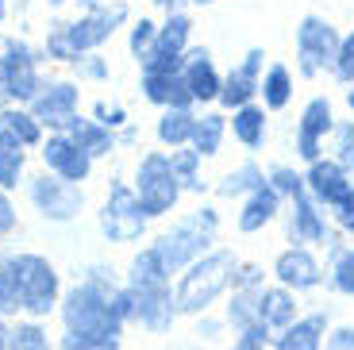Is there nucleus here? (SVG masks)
<instances>
[{
    "label": "nucleus",
    "instance_id": "29",
    "mask_svg": "<svg viewBox=\"0 0 354 350\" xmlns=\"http://www.w3.org/2000/svg\"><path fill=\"white\" fill-rule=\"evenodd\" d=\"M193 127H196V123H193V116L177 108V112H169L166 120L158 123V135H162L166 142H185L189 135H193Z\"/></svg>",
    "mask_w": 354,
    "mask_h": 350
},
{
    "label": "nucleus",
    "instance_id": "41",
    "mask_svg": "<svg viewBox=\"0 0 354 350\" xmlns=\"http://www.w3.org/2000/svg\"><path fill=\"white\" fill-rule=\"evenodd\" d=\"M324 350H354V327H339V331L328 335Z\"/></svg>",
    "mask_w": 354,
    "mask_h": 350
},
{
    "label": "nucleus",
    "instance_id": "24",
    "mask_svg": "<svg viewBox=\"0 0 354 350\" xmlns=\"http://www.w3.org/2000/svg\"><path fill=\"white\" fill-rule=\"evenodd\" d=\"M70 135H73V147H81L85 154H104L108 147H112V139H108V131H100V127H93V123L85 120H70Z\"/></svg>",
    "mask_w": 354,
    "mask_h": 350
},
{
    "label": "nucleus",
    "instance_id": "39",
    "mask_svg": "<svg viewBox=\"0 0 354 350\" xmlns=\"http://www.w3.org/2000/svg\"><path fill=\"white\" fill-rule=\"evenodd\" d=\"M254 177H258V174H254V166H243L235 177H227V181L220 185V193H223V196L239 193V189H247V185H254Z\"/></svg>",
    "mask_w": 354,
    "mask_h": 350
},
{
    "label": "nucleus",
    "instance_id": "36",
    "mask_svg": "<svg viewBox=\"0 0 354 350\" xmlns=\"http://www.w3.org/2000/svg\"><path fill=\"white\" fill-rule=\"evenodd\" d=\"M339 158H343L346 174L354 177V123H346V127H339Z\"/></svg>",
    "mask_w": 354,
    "mask_h": 350
},
{
    "label": "nucleus",
    "instance_id": "27",
    "mask_svg": "<svg viewBox=\"0 0 354 350\" xmlns=\"http://www.w3.org/2000/svg\"><path fill=\"white\" fill-rule=\"evenodd\" d=\"M227 320L235 327H254V324H262L258 320V293H239V297L231 300V308H227Z\"/></svg>",
    "mask_w": 354,
    "mask_h": 350
},
{
    "label": "nucleus",
    "instance_id": "44",
    "mask_svg": "<svg viewBox=\"0 0 354 350\" xmlns=\"http://www.w3.org/2000/svg\"><path fill=\"white\" fill-rule=\"evenodd\" d=\"M339 73L343 77H354V35L343 43V50H339Z\"/></svg>",
    "mask_w": 354,
    "mask_h": 350
},
{
    "label": "nucleus",
    "instance_id": "30",
    "mask_svg": "<svg viewBox=\"0 0 354 350\" xmlns=\"http://www.w3.org/2000/svg\"><path fill=\"white\" fill-rule=\"evenodd\" d=\"M0 131H8L16 142H39V127L27 116H19V112H4L0 116Z\"/></svg>",
    "mask_w": 354,
    "mask_h": 350
},
{
    "label": "nucleus",
    "instance_id": "3",
    "mask_svg": "<svg viewBox=\"0 0 354 350\" xmlns=\"http://www.w3.org/2000/svg\"><path fill=\"white\" fill-rule=\"evenodd\" d=\"M12 270H16V285H19V308H27L35 315L50 312L54 297H58V277H54L50 266L43 258H35V254H24V258L12 262Z\"/></svg>",
    "mask_w": 354,
    "mask_h": 350
},
{
    "label": "nucleus",
    "instance_id": "13",
    "mask_svg": "<svg viewBox=\"0 0 354 350\" xmlns=\"http://www.w3.org/2000/svg\"><path fill=\"white\" fill-rule=\"evenodd\" d=\"M4 89L12 97H31L35 93V66L27 58L24 46H8V58H4Z\"/></svg>",
    "mask_w": 354,
    "mask_h": 350
},
{
    "label": "nucleus",
    "instance_id": "21",
    "mask_svg": "<svg viewBox=\"0 0 354 350\" xmlns=\"http://www.w3.org/2000/svg\"><path fill=\"white\" fill-rule=\"evenodd\" d=\"M131 285H135V293H158V289H166V266H162V258L154 250H147V254L135 258Z\"/></svg>",
    "mask_w": 354,
    "mask_h": 350
},
{
    "label": "nucleus",
    "instance_id": "7",
    "mask_svg": "<svg viewBox=\"0 0 354 350\" xmlns=\"http://www.w3.org/2000/svg\"><path fill=\"white\" fill-rule=\"evenodd\" d=\"M301 66H304V73H316L319 70V62H328V58H335V31H331L328 24H319L316 16H308L301 24Z\"/></svg>",
    "mask_w": 354,
    "mask_h": 350
},
{
    "label": "nucleus",
    "instance_id": "35",
    "mask_svg": "<svg viewBox=\"0 0 354 350\" xmlns=\"http://www.w3.org/2000/svg\"><path fill=\"white\" fill-rule=\"evenodd\" d=\"M266 342H270V327L254 324V327H243V331H239L235 350H266Z\"/></svg>",
    "mask_w": 354,
    "mask_h": 350
},
{
    "label": "nucleus",
    "instance_id": "14",
    "mask_svg": "<svg viewBox=\"0 0 354 350\" xmlns=\"http://www.w3.org/2000/svg\"><path fill=\"white\" fill-rule=\"evenodd\" d=\"M43 154H46V162H50L62 177H70V181H81V177L88 174V154L81 147H73L70 139H50Z\"/></svg>",
    "mask_w": 354,
    "mask_h": 350
},
{
    "label": "nucleus",
    "instance_id": "5",
    "mask_svg": "<svg viewBox=\"0 0 354 350\" xmlns=\"http://www.w3.org/2000/svg\"><path fill=\"white\" fill-rule=\"evenodd\" d=\"M174 201H177L174 169H169L166 158L151 154L139 169V204H142V212H147V216H158V212H166Z\"/></svg>",
    "mask_w": 354,
    "mask_h": 350
},
{
    "label": "nucleus",
    "instance_id": "6",
    "mask_svg": "<svg viewBox=\"0 0 354 350\" xmlns=\"http://www.w3.org/2000/svg\"><path fill=\"white\" fill-rule=\"evenodd\" d=\"M104 231L115 239V243H127V239H139L142 231V204L131 196V189L115 185L112 201L104 208Z\"/></svg>",
    "mask_w": 354,
    "mask_h": 350
},
{
    "label": "nucleus",
    "instance_id": "45",
    "mask_svg": "<svg viewBox=\"0 0 354 350\" xmlns=\"http://www.w3.org/2000/svg\"><path fill=\"white\" fill-rule=\"evenodd\" d=\"M258 273H262V270H258V266H243V270L235 273V285H239L243 293H250V289H254V285H258Z\"/></svg>",
    "mask_w": 354,
    "mask_h": 350
},
{
    "label": "nucleus",
    "instance_id": "26",
    "mask_svg": "<svg viewBox=\"0 0 354 350\" xmlns=\"http://www.w3.org/2000/svg\"><path fill=\"white\" fill-rule=\"evenodd\" d=\"M220 135H223V120L220 116H204V120L193 127L196 154H216V150H220Z\"/></svg>",
    "mask_w": 354,
    "mask_h": 350
},
{
    "label": "nucleus",
    "instance_id": "31",
    "mask_svg": "<svg viewBox=\"0 0 354 350\" xmlns=\"http://www.w3.org/2000/svg\"><path fill=\"white\" fill-rule=\"evenodd\" d=\"M235 131H239V139L247 142V147H258L262 142V112L258 108H243L239 116H235Z\"/></svg>",
    "mask_w": 354,
    "mask_h": 350
},
{
    "label": "nucleus",
    "instance_id": "23",
    "mask_svg": "<svg viewBox=\"0 0 354 350\" xmlns=\"http://www.w3.org/2000/svg\"><path fill=\"white\" fill-rule=\"evenodd\" d=\"M277 212V196H274V189H258L254 196H250V204H247V212L239 216V228L243 231H258L266 223V219Z\"/></svg>",
    "mask_w": 354,
    "mask_h": 350
},
{
    "label": "nucleus",
    "instance_id": "18",
    "mask_svg": "<svg viewBox=\"0 0 354 350\" xmlns=\"http://www.w3.org/2000/svg\"><path fill=\"white\" fill-rule=\"evenodd\" d=\"M35 201L46 208V216H54V219H66V216H73L77 212V193H70V189H62L58 181H46V177H39L35 181Z\"/></svg>",
    "mask_w": 354,
    "mask_h": 350
},
{
    "label": "nucleus",
    "instance_id": "49",
    "mask_svg": "<svg viewBox=\"0 0 354 350\" xmlns=\"http://www.w3.org/2000/svg\"><path fill=\"white\" fill-rule=\"evenodd\" d=\"M158 4H166V8H169V0H158Z\"/></svg>",
    "mask_w": 354,
    "mask_h": 350
},
{
    "label": "nucleus",
    "instance_id": "28",
    "mask_svg": "<svg viewBox=\"0 0 354 350\" xmlns=\"http://www.w3.org/2000/svg\"><path fill=\"white\" fill-rule=\"evenodd\" d=\"M8 350H50L46 331L35 324H19L16 331H8Z\"/></svg>",
    "mask_w": 354,
    "mask_h": 350
},
{
    "label": "nucleus",
    "instance_id": "16",
    "mask_svg": "<svg viewBox=\"0 0 354 350\" xmlns=\"http://www.w3.org/2000/svg\"><path fill=\"white\" fill-rule=\"evenodd\" d=\"M147 97L158 100V104L185 108L193 100V93H189V81L177 77V73H147Z\"/></svg>",
    "mask_w": 354,
    "mask_h": 350
},
{
    "label": "nucleus",
    "instance_id": "9",
    "mask_svg": "<svg viewBox=\"0 0 354 350\" xmlns=\"http://www.w3.org/2000/svg\"><path fill=\"white\" fill-rule=\"evenodd\" d=\"M277 281L285 289H312L319 281V266L308 250H285L277 258Z\"/></svg>",
    "mask_w": 354,
    "mask_h": 350
},
{
    "label": "nucleus",
    "instance_id": "4",
    "mask_svg": "<svg viewBox=\"0 0 354 350\" xmlns=\"http://www.w3.org/2000/svg\"><path fill=\"white\" fill-rule=\"evenodd\" d=\"M212 228H216V216L212 212H201V216L177 223L169 235H162V243L154 246V254L162 258L166 273L177 270V266H185L189 258H196V254L204 250V243H208V235H212Z\"/></svg>",
    "mask_w": 354,
    "mask_h": 350
},
{
    "label": "nucleus",
    "instance_id": "37",
    "mask_svg": "<svg viewBox=\"0 0 354 350\" xmlns=\"http://www.w3.org/2000/svg\"><path fill=\"white\" fill-rule=\"evenodd\" d=\"M169 169H174V174H181V181L185 185H196V150H185V154H177L174 162H169Z\"/></svg>",
    "mask_w": 354,
    "mask_h": 350
},
{
    "label": "nucleus",
    "instance_id": "33",
    "mask_svg": "<svg viewBox=\"0 0 354 350\" xmlns=\"http://www.w3.org/2000/svg\"><path fill=\"white\" fill-rule=\"evenodd\" d=\"M19 308V285H16V270L0 266V312H16Z\"/></svg>",
    "mask_w": 354,
    "mask_h": 350
},
{
    "label": "nucleus",
    "instance_id": "32",
    "mask_svg": "<svg viewBox=\"0 0 354 350\" xmlns=\"http://www.w3.org/2000/svg\"><path fill=\"white\" fill-rule=\"evenodd\" d=\"M262 89H266V104H270V108H281L285 100H289V70H285V66H274Z\"/></svg>",
    "mask_w": 354,
    "mask_h": 350
},
{
    "label": "nucleus",
    "instance_id": "15",
    "mask_svg": "<svg viewBox=\"0 0 354 350\" xmlns=\"http://www.w3.org/2000/svg\"><path fill=\"white\" fill-rule=\"evenodd\" d=\"M312 189H316L319 201H328V204H343L346 196H351V185H346V174L335 166V162H316L308 174Z\"/></svg>",
    "mask_w": 354,
    "mask_h": 350
},
{
    "label": "nucleus",
    "instance_id": "20",
    "mask_svg": "<svg viewBox=\"0 0 354 350\" xmlns=\"http://www.w3.org/2000/svg\"><path fill=\"white\" fill-rule=\"evenodd\" d=\"M331 127V108L328 100H312L308 112H304V123H301V154L304 158H316V147H319V135Z\"/></svg>",
    "mask_w": 354,
    "mask_h": 350
},
{
    "label": "nucleus",
    "instance_id": "48",
    "mask_svg": "<svg viewBox=\"0 0 354 350\" xmlns=\"http://www.w3.org/2000/svg\"><path fill=\"white\" fill-rule=\"evenodd\" d=\"M0 350H8V327H0Z\"/></svg>",
    "mask_w": 354,
    "mask_h": 350
},
{
    "label": "nucleus",
    "instance_id": "51",
    "mask_svg": "<svg viewBox=\"0 0 354 350\" xmlns=\"http://www.w3.org/2000/svg\"><path fill=\"white\" fill-rule=\"evenodd\" d=\"M196 4H208V0H196Z\"/></svg>",
    "mask_w": 354,
    "mask_h": 350
},
{
    "label": "nucleus",
    "instance_id": "38",
    "mask_svg": "<svg viewBox=\"0 0 354 350\" xmlns=\"http://www.w3.org/2000/svg\"><path fill=\"white\" fill-rule=\"evenodd\" d=\"M335 289H339V293H351V297H354V250L346 254L343 262H339V270H335Z\"/></svg>",
    "mask_w": 354,
    "mask_h": 350
},
{
    "label": "nucleus",
    "instance_id": "43",
    "mask_svg": "<svg viewBox=\"0 0 354 350\" xmlns=\"http://www.w3.org/2000/svg\"><path fill=\"white\" fill-rule=\"evenodd\" d=\"M131 46H135V54H139V58H147V46H151V24H147V19H142V24L135 27Z\"/></svg>",
    "mask_w": 354,
    "mask_h": 350
},
{
    "label": "nucleus",
    "instance_id": "40",
    "mask_svg": "<svg viewBox=\"0 0 354 350\" xmlns=\"http://www.w3.org/2000/svg\"><path fill=\"white\" fill-rule=\"evenodd\" d=\"M62 350H120V342H97V339H77V335H66Z\"/></svg>",
    "mask_w": 354,
    "mask_h": 350
},
{
    "label": "nucleus",
    "instance_id": "17",
    "mask_svg": "<svg viewBox=\"0 0 354 350\" xmlns=\"http://www.w3.org/2000/svg\"><path fill=\"white\" fill-rule=\"evenodd\" d=\"M73 104H77V89L54 85V89H46V97H39L35 112H39V120H46V123H70Z\"/></svg>",
    "mask_w": 354,
    "mask_h": 350
},
{
    "label": "nucleus",
    "instance_id": "19",
    "mask_svg": "<svg viewBox=\"0 0 354 350\" xmlns=\"http://www.w3.org/2000/svg\"><path fill=\"white\" fill-rule=\"evenodd\" d=\"M258 62H262V50H250L239 70H231L227 85H223V93H220L223 104H247V97L254 93V70H258Z\"/></svg>",
    "mask_w": 354,
    "mask_h": 350
},
{
    "label": "nucleus",
    "instance_id": "8",
    "mask_svg": "<svg viewBox=\"0 0 354 350\" xmlns=\"http://www.w3.org/2000/svg\"><path fill=\"white\" fill-rule=\"evenodd\" d=\"M124 16H127V8H124V4H115L112 12H97V16H88V19H81V24L66 27V43H70V50H85V46H97L100 39L112 35V27L120 24Z\"/></svg>",
    "mask_w": 354,
    "mask_h": 350
},
{
    "label": "nucleus",
    "instance_id": "12",
    "mask_svg": "<svg viewBox=\"0 0 354 350\" xmlns=\"http://www.w3.org/2000/svg\"><path fill=\"white\" fill-rule=\"evenodd\" d=\"M174 312H177V300H169V289L158 293H135V315L151 331H166L174 324Z\"/></svg>",
    "mask_w": 354,
    "mask_h": 350
},
{
    "label": "nucleus",
    "instance_id": "11",
    "mask_svg": "<svg viewBox=\"0 0 354 350\" xmlns=\"http://www.w3.org/2000/svg\"><path fill=\"white\" fill-rule=\"evenodd\" d=\"M258 320L266 327H277V331L292 327L297 324V300H292V293L289 289H262L258 293Z\"/></svg>",
    "mask_w": 354,
    "mask_h": 350
},
{
    "label": "nucleus",
    "instance_id": "34",
    "mask_svg": "<svg viewBox=\"0 0 354 350\" xmlns=\"http://www.w3.org/2000/svg\"><path fill=\"white\" fill-rule=\"evenodd\" d=\"M297 235H304V239H324V223L316 219V212H312L308 201L297 204Z\"/></svg>",
    "mask_w": 354,
    "mask_h": 350
},
{
    "label": "nucleus",
    "instance_id": "46",
    "mask_svg": "<svg viewBox=\"0 0 354 350\" xmlns=\"http://www.w3.org/2000/svg\"><path fill=\"white\" fill-rule=\"evenodd\" d=\"M339 208H343V212H339V219H343V228H346V231H354V193L346 196V201L339 204Z\"/></svg>",
    "mask_w": 354,
    "mask_h": 350
},
{
    "label": "nucleus",
    "instance_id": "42",
    "mask_svg": "<svg viewBox=\"0 0 354 350\" xmlns=\"http://www.w3.org/2000/svg\"><path fill=\"white\" fill-rule=\"evenodd\" d=\"M274 181H277V189L301 196V177H297V174H289V169H274Z\"/></svg>",
    "mask_w": 354,
    "mask_h": 350
},
{
    "label": "nucleus",
    "instance_id": "47",
    "mask_svg": "<svg viewBox=\"0 0 354 350\" xmlns=\"http://www.w3.org/2000/svg\"><path fill=\"white\" fill-rule=\"evenodd\" d=\"M12 228V204L0 196V231H8Z\"/></svg>",
    "mask_w": 354,
    "mask_h": 350
},
{
    "label": "nucleus",
    "instance_id": "1",
    "mask_svg": "<svg viewBox=\"0 0 354 350\" xmlns=\"http://www.w3.org/2000/svg\"><path fill=\"white\" fill-rule=\"evenodd\" d=\"M66 327L77 339H97V342H112L124 327V320L112 312V300L104 293H97L93 285H81L66 297Z\"/></svg>",
    "mask_w": 354,
    "mask_h": 350
},
{
    "label": "nucleus",
    "instance_id": "10",
    "mask_svg": "<svg viewBox=\"0 0 354 350\" xmlns=\"http://www.w3.org/2000/svg\"><path fill=\"white\" fill-rule=\"evenodd\" d=\"M324 331H328V315H304L292 327L277 335V350H319L324 347Z\"/></svg>",
    "mask_w": 354,
    "mask_h": 350
},
{
    "label": "nucleus",
    "instance_id": "25",
    "mask_svg": "<svg viewBox=\"0 0 354 350\" xmlns=\"http://www.w3.org/2000/svg\"><path fill=\"white\" fill-rule=\"evenodd\" d=\"M24 166V154H19V142L8 131H0V185H16V174Z\"/></svg>",
    "mask_w": 354,
    "mask_h": 350
},
{
    "label": "nucleus",
    "instance_id": "22",
    "mask_svg": "<svg viewBox=\"0 0 354 350\" xmlns=\"http://www.w3.org/2000/svg\"><path fill=\"white\" fill-rule=\"evenodd\" d=\"M185 81H189V93H193V97H201V100L216 97L220 81H216L212 62H208V54H204V50H193V54H189V73H185Z\"/></svg>",
    "mask_w": 354,
    "mask_h": 350
},
{
    "label": "nucleus",
    "instance_id": "2",
    "mask_svg": "<svg viewBox=\"0 0 354 350\" xmlns=\"http://www.w3.org/2000/svg\"><path fill=\"white\" fill-rule=\"evenodd\" d=\"M227 281H235V258L231 254H208L193 270L181 277V289H177V312H204V308L212 304L223 289H227Z\"/></svg>",
    "mask_w": 354,
    "mask_h": 350
},
{
    "label": "nucleus",
    "instance_id": "50",
    "mask_svg": "<svg viewBox=\"0 0 354 350\" xmlns=\"http://www.w3.org/2000/svg\"><path fill=\"white\" fill-rule=\"evenodd\" d=\"M351 108H354V93H351Z\"/></svg>",
    "mask_w": 354,
    "mask_h": 350
}]
</instances>
